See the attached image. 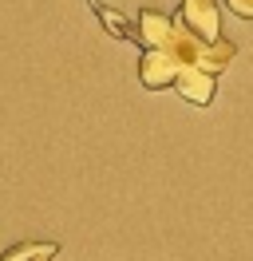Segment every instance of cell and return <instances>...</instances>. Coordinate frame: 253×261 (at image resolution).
<instances>
[{
	"label": "cell",
	"instance_id": "6da1fadb",
	"mask_svg": "<svg viewBox=\"0 0 253 261\" xmlns=\"http://www.w3.org/2000/svg\"><path fill=\"white\" fill-rule=\"evenodd\" d=\"M170 87L186 99V103H194V107H210V103H214V75L202 71V67H194V64L178 67L174 80H170Z\"/></svg>",
	"mask_w": 253,
	"mask_h": 261
},
{
	"label": "cell",
	"instance_id": "7a4b0ae2",
	"mask_svg": "<svg viewBox=\"0 0 253 261\" xmlns=\"http://www.w3.org/2000/svg\"><path fill=\"white\" fill-rule=\"evenodd\" d=\"M178 60H174L166 48H142V60H139V80L146 91H162V87H170L174 71H178Z\"/></svg>",
	"mask_w": 253,
	"mask_h": 261
},
{
	"label": "cell",
	"instance_id": "3957f363",
	"mask_svg": "<svg viewBox=\"0 0 253 261\" xmlns=\"http://www.w3.org/2000/svg\"><path fill=\"white\" fill-rule=\"evenodd\" d=\"M178 16H182V24H186L190 32H198L202 40L221 36V8H218V0H182Z\"/></svg>",
	"mask_w": 253,
	"mask_h": 261
},
{
	"label": "cell",
	"instance_id": "277c9868",
	"mask_svg": "<svg viewBox=\"0 0 253 261\" xmlns=\"http://www.w3.org/2000/svg\"><path fill=\"white\" fill-rule=\"evenodd\" d=\"M91 8H95V16L103 20V28H107L115 40H127V44H139V32H135V24L123 16V12H115V8H107V4H99V0H91ZM142 48V44H139Z\"/></svg>",
	"mask_w": 253,
	"mask_h": 261
},
{
	"label": "cell",
	"instance_id": "5b68a950",
	"mask_svg": "<svg viewBox=\"0 0 253 261\" xmlns=\"http://www.w3.org/2000/svg\"><path fill=\"white\" fill-rule=\"evenodd\" d=\"M56 253H60L56 242H16L0 253V261H56Z\"/></svg>",
	"mask_w": 253,
	"mask_h": 261
},
{
	"label": "cell",
	"instance_id": "8992f818",
	"mask_svg": "<svg viewBox=\"0 0 253 261\" xmlns=\"http://www.w3.org/2000/svg\"><path fill=\"white\" fill-rule=\"evenodd\" d=\"M225 4H230V8H234L241 20H249V16H253V0H225Z\"/></svg>",
	"mask_w": 253,
	"mask_h": 261
}]
</instances>
